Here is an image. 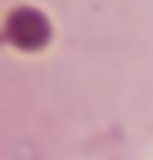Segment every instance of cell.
Returning a JSON list of instances; mask_svg holds the SVG:
<instances>
[{
	"label": "cell",
	"mask_w": 153,
	"mask_h": 160,
	"mask_svg": "<svg viewBox=\"0 0 153 160\" xmlns=\"http://www.w3.org/2000/svg\"><path fill=\"white\" fill-rule=\"evenodd\" d=\"M7 37L20 47H40L47 40V20L33 10H17L7 23Z\"/></svg>",
	"instance_id": "6da1fadb"
}]
</instances>
